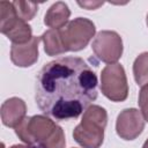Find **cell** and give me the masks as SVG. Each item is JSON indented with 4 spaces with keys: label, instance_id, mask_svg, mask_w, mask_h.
<instances>
[{
    "label": "cell",
    "instance_id": "3",
    "mask_svg": "<svg viewBox=\"0 0 148 148\" xmlns=\"http://www.w3.org/2000/svg\"><path fill=\"white\" fill-rule=\"evenodd\" d=\"M108 113L99 105H90L82 116L81 123L74 128L73 138L82 148H99L104 140Z\"/></svg>",
    "mask_w": 148,
    "mask_h": 148
},
{
    "label": "cell",
    "instance_id": "10",
    "mask_svg": "<svg viewBox=\"0 0 148 148\" xmlns=\"http://www.w3.org/2000/svg\"><path fill=\"white\" fill-rule=\"evenodd\" d=\"M71 16V10L68 6L58 1L53 3L44 16V23L51 29H61L68 23V18Z\"/></svg>",
    "mask_w": 148,
    "mask_h": 148
},
{
    "label": "cell",
    "instance_id": "7",
    "mask_svg": "<svg viewBox=\"0 0 148 148\" xmlns=\"http://www.w3.org/2000/svg\"><path fill=\"white\" fill-rule=\"evenodd\" d=\"M145 128V118L138 109L131 108L123 110L116 121L117 134L124 140L136 139Z\"/></svg>",
    "mask_w": 148,
    "mask_h": 148
},
{
    "label": "cell",
    "instance_id": "16",
    "mask_svg": "<svg viewBox=\"0 0 148 148\" xmlns=\"http://www.w3.org/2000/svg\"><path fill=\"white\" fill-rule=\"evenodd\" d=\"M139 106L146 121H148V83L141 87L139 92Z\"/></svg>",
    "mask_w": 148,
    "mask_h": 148
},
{
    "label": "cell",
    "instance_id": "14",
    "mask_svg": "<svg viewBox=\"0 0 148 148\" xmlns=\"http://www.w3.org/2000/svg\"><path fill=\"white\" fill-rule=\"evenodd\" d=\"M133 74L135 82L140 86L148 83V52L139 54L133 62Z\"/></svg>",
    "mask_w": 148,
    "mask_h": 148
},
{
    "label": "cell",
    "instance_id": "1",
    "mask_svg": "<svg viewBox=\"0 0 148 148\" xmlns=\"http://www.w3.org/2000/svg\"><path fill=\"white\" fill-rule=\"evenodd\" d=\"M97 76L79 57H62L45 64L36 77L35 99L56 120L77 118L97 98Z\"/></svg>",
    "mask_w": 148,
    "mask_h": 148
},
{
    "label": "cell",
    "instance_id": "9",
    "mask_svg": "<svg viewBox=\"0 0 148 148\" xmlns=\"http://www.w3.org/2000/svg\"><path fill=\"white\" fill-rule=\"evenodd\" d=\"M25 113L27 105L18 97L8 98L1 105V120L8 127L15 128L25 118Z\"/></svg>",
    "mask_w": 148,
    "mask_h": 148
},
{
    "label": "cell",
    "instance_id": "18",
    "mask_svg": "<svg viewBox=\"0 0 148 148\" xmlns=\"http://www.w3.org/2000/svg\"><path fill=\"white\" fill-rule=\"evenodd\" d=\"M9 148H40L36 145H14Z\"/></svg>",
    "mask_w": 148,
    "mask_h": 148
},
{
    "label": "cell",
    "instance_id": "13",
    "mask_svg": "<svg viewBox=\"0 0 148 148\" xmlns=\"http://www.w3.org/2000/svg\"><path fill=\"white\" fill-rule=\"evenodd\" d=\"M18 20L20 17L15 12L13 2L0 1V31L5 35Z\"/></svg>",
    "mask_w": 148,
    "mask_h": 148
},
{
    "label": "cell",
    "instance_id": "2",
    "mask_svg": "<svg viewBox=\"0 0 148 148\" xmlns=\"http://www.w3.org/2000/svg\"><path fill=\"white\" fill-rule=\"evenodd\" d=\"M15 133L27 145L40 148H65L66 145L62 128L42 114L25 117L15 127Z\"/></svg>",
    "mask_w": 148,
    "mask_h": 148
},
{
    "label": "cell",
    "instance_id": "4",
    "mask_svg": "<svg viewBox=\"0 0 148 148\" xmlns=\"http://www.w3.org/2000/svg\"><path fill=\"white\" fill-rule=\"evenodd\" d=\"M96 31L92 21L86 17H77L69 21L64 28L59 29L60 37L66 52L80 51L84 49Z\"/></svg>",
    "mask_w": 148,
    "mask_h": 148
},
{
    "label": "cell",
    "instance_id": "11",
    "mask_svg": "<svg viewBox=\"0 0 148 148\" xmlns=\"http://www.w3.org/2000/svg\"><path fill=\"white\" fill-rule=\"evenodd\" d=\"M40 39L44 44V51L47 56H58L66 52L60 37L59 29H50L45 31L40 36Z\"/></svg>",
    "mask_w": 148,
    "mask_h": 148
},
{
    "label": "cell",
    "instance_id": "15",
    "mask_svg": "<svg viewBox=\"0 0 148 148\" xmlns=\"http://www.w3.org/2000/svg\"><path fill=\"white\" fill-rule=\"evenodd\" d=\"M13 6L17 16L25 22L32 20L38 10V5L30 1H13Z\"/></svg>",
    "mask_w": 148,
    "mask_h": 148
},
{
    "label": "cell",
    "instance_id": "20",
    "mask_svg": "<svg viewBox=\"0 0 148 148\" xmlns=\"http://www.w3.org/2000/svg\"><path fill=\"white\" fill-rule=\"evenodd\" d=\"M146 23H147V25H148V14H147V17H146Z\"/></svg>",
    "mask_w": 148,
    "mask_h": 148
},
{
    "label": "cell",
    "instance_id": "17",
    "mask_svg": "<svg viewBox=\"0 0 148 148\" xmlns=\"http://www.w3.org/2000/svg\"><path fill=\"white\" fill-rule=\"evenodd\" d=\"M77 3H79V6L84 7L87 9H96L103 5V2H94V1L92 2L91 1H83V2H77Z\"/></svg>",
    "mask_w": 148,
    "mask_h": 148
},
{
    "label": "cell",
    "instance_id": "6",
    "mask_svg": "<svg viewBox=\"0 0 148 148\" xmlns=\"http://www.w3.org/2000/svg\"><path fill=\"white\" fill-rule=\"evenodd\" d=\"M91 49L95 56L103 62L116 64L123 54V40L121 37L111 30H102L95 36Z\"/></svg>",
    "mask_w": 148,
    "mask_h": 148
},
{
    "label": "cell",
    "instance_id": "5",
    "mask_svg": "<svg viewBox=\"0 0 148 148\" xmlns=\"http://www.w3.org/2000/svg\"><path fill=\"white\" fill-rule=\"evenodd\" d=\"M101 90L112 102H123L127 98L128 84L125 69L120 64H110L102 69Z\"/></svg>",
    "mask_w": 148,
    "mask_h": 148
},
{
    "label": "cell",
    "instance_id": "19",
    "mask_svg": "<svg viewBox=\"0 0 148 148\" xmlns=\"http://www.w3.org/2000/svg\"><path fill=\"white\" fill-rule=\"evenodd\" d=\"M142 148H148V139L145 141V143H143V146H142Z\"/></svg>",
    "mask_w": 148,
    "mask_h": 148
},
{
    "label": "cell",
    "instance_id": "8",
    "mask_svg": "<svg viewBox=\"0 0 148 148\" xmlns=\"http://www.w3.org/2000/svg\"><path fill=\"white\" fill-rule=\"evenodd\" d=\"M40 37H32L25 44H12L10 60L15 66L30 67L38 60V45Z\"/></svg>",
    "mask_w": 148,
    "mask_h": 148
},
{
    "label": "cell",
    "instance_id": "12",
    "mask_svg": "<svg viewBox=\"0 0 148 148\" xmlns=\"http://www.w3.org/2000/svg\"><path fill=\"white\" fill-rule=\"evenodd\" d=\"M5 35L7 36L8 39L13 42V44H25L29 40H31V38L34 37L31 27L21 18Z\"/></svg>",
    "mask_w": 148,
    "mask_h": 148
}]
</instances>
